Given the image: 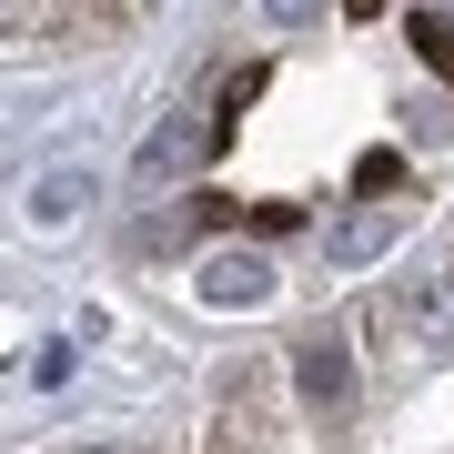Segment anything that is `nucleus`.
Masks as SVG:
<instances>
[{
    "label": "nucleus",
    "instance_id": "f257e3e1",
    "mask_svg": "<svg viewBox=\"0 0 454 454\" xmlns=\"http://www.w3.org/2000/svg\"><path fill=\"white\" fill-rule=\"evenodd\" d=\"M293 394H303V414H343L354 404V354H343V333H303L293 343Z\"/></svg>",
    "mask_w": 454,
    "mask_h": 454
},
{
    "label": "nucleus",
    "instance_id": "f03ea898",
    "mask_svg": "<svg viewBox=\"0 0 454 454\" xmlns=\"http://www.w3.org/2000/svg\"><path fill=\"white\" fill-rule=\"evenodd\" d=\"M273 262H262V253H212L202 262V303L212 313H253V303H273Z\"/></svg>",
    "mask_w": 454,
    "mask_h": 454
},
{
    "label": "nucleus",
    "instance_id": "7ed1b4c3",
    "mask_svg": "<svg viewBox=\"0 0 454 454\" xmlns=\"http://www.w3.org/2000/svg\"><path fill=\"white\" fill-rule=\"evenodd\" d=\"M394 324H414V343H434V354H454V262H434V273H414V283H404Z\"/></svg>",
    "mask_w": 454,
    "mask_h": 454
},
{
    "label": "nucleus",
    "instance_id": "20e7f679",
    "mask_svg": "<svg viewBox=\"0 0 454 454\" xmlns=\"http://www.w3.org/2000/svg\"><path fill=\"white\" fill-rule=\"evenodd\" d=\"M212 142H223V121H172V131H152V142H142V172L162 182V172H182V162H202Z\"/></svg>",
    "mask_w": 454,
    "mask_h": 454
},
{
    "label": "nucleus",
    "instance_id": "39448f33",
    "mask_svg": "<svg viewBox=\"0 0 454 454\" xmlns=\"http://www.w3.org/2000/svg\"><path fill=\"white\" fill-rule=\"evenodd\" d=\"M212 454H262V414H253V384H232L223 394V414H212Z\"/></svg>",
    "mask_w": 454,
    "mask_h": 454
},
{
    "label": "nucleus",
    "instance_id": "423d86ee",
    "mask_svg": "<svg viewBox=\"0 0 454 454\" xmlns=\"http://www.w3.org/2000/svg\"><path fill=\"white\" fill-rule=\"evenodd\" d=\"M384 243H394V212H343L333 223V262H373Z\"/></svg>",
    "mask_w": 454,
    "mask_h": 454
},
{
    "label": "nucleus",
    "instance_id": "0eeeda50",
    "mask_svg": "<svg viewBox=\"0 0 454 454\" xmlns=\"http://www.w3.org/2000/svg\"><path fill=\"white\" fill-rule=\"evenodd\" d=\"M82 202H91V172H41L31 182V223H71Z\"/></svg>",
    "mask_w": 454,
    "mask_h": 454
},
{
    "label": "nucleus",
    "instance_id": "6e6552de",
    "mask_svg": "<svg viewBox=\"0 0 454 454\" xmlns=\"http://www.w3.org/2000/svg\"><path fill=\"white\" fill-rule=\"evenodd\" d=\"M404 41H414L424 61H434L444 82H454V11H404Z\"/></svg>",
    "mask_w": 454,
    "mask_h": 454
},
{
    "label": "nucleus",
    "instance_id": "1a4fd4ad",
    "mask_svg": "<svg viewBox=\"0 0 454 454\" xmlns=\"http://www.w3.org/2000/svg\"><path fill=\"white\" fill-rule=\"evenodd\" d=\"M91 454H112V444H91Z\"/></svg>",
    "mask_w": 454,
    "mask_h": 454
}]
</instances>
